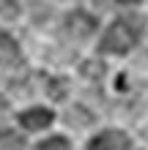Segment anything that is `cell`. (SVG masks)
I'll return each mask as SVG.
<instances>
[{
    "instance_id": "obj_1",
    "label": "cell",
    "mask_w": 148,
    "mask_h": 150,
    "mask_svg": "<svg viewBox=\"0 0 148 150\" xmlns=\"http://www.w3.org/2000/svg\"><path fill=\"white\" fill-rule=\"evenodd\" d=\"M140 36H143V22H137V19H115L107 28V33L102 36L99 49L124 55V52H129L137 41H140Z\"/></svg>"
},
{
    "instance_id": "obj_2",
    "label": "cell",
    "mask_w": 148,
    "mask_h": 150,
    "mask_svg": "<svg viewBox=\"0 0 148 150\" xmlns=\"http://www.w3.org/2000/svg\"><path fill=\"white\" fill-rule=\"evenodd\" d=\"M66 33L69 36H74L77 41H82V38H91L93 36V30H96V19H93L91 14H85V11H71V14H66Z\"/></svg>"
},
{
    "instance_id": "obj_3",
    "label": "cell",
    "mask_w": 148,
    "mask_h": 150,
    "mask_svg": "<svg viewBox=\"0 0 148 150\" xmlns=\"http://www.w3.org/2000/svg\"><path fill=\"white\" fill-rule=\"evenodd\" d=\"M88 150H129V137L121 131H102L91 139Z\"/></svg>"
},
{
    "instance_id": "obj_4",
    "label": "cell",
    "mask_w": 148,
    "mask_h": 150,
    "mask_svg": "<svg viewBox=\"0 0 148 150\" xmlns=\"http://www.w3.org/2000/svg\"><path fill=\"white\" fill-rule=\"evenodd\" d=\"M19 123L25 128H30V131H41V128H47L49 123H52V112L44 109V107H33V109H25L19 115Z\"/></svg>"
},
{
    "instance_id": "obj_5",
    "label": "cell",
    "mask_w": 148,
    "mask_h": 150,
    "mask_svg": "<svg viewBox=\"0 0 148 150\" xmlns=\"http://www.w3.org/2000/svg\"><path fill=\"white\" fill-rule=\"evenodd\" d=\"M16 60H19V47H16V41L8 36V33H0V66L16 63Z\"/></svg>"
},
{
    "instance_id": "obj_6",
    "label": "cell",
    "mask_w": 148,
    "mask_h": 150,
    "mask_svg": "<svg viewBox=\"0 0 148 150\" xmlns=\"http://www.w3.org/2000/svg\"><path fill=\"white\" fill-rule=\"evenodd\" d=\"M0 150H25V137L11 128H0Z\"/></svg>"
},
{
    "instance_id": "obj_7",
    "label": "cell",
    "mask_w": 148,
    "mask_h": 150,
    "mask_svg": "<svg viewBox=\"0 0 148 150\" xmlns=\"http://www.w3.org/2000/svg\"><path fill=\"white\" fill-rule=\"evenodd\" d=\"M39 150H71V147H69V142L63 137H49L47 142L39 145Z\"/></svg>"
},
{
    "instance_id": "obj_8",
    "label": "cell",
    "mask_w": 148,
    "mask_h": 150,
    "mask_svg": "<svg viewBox=\"0 0 148 150\" xmlns=\"http://www.w3.org/2000/svg\"><path fill=\"white\" fill-rule=\"evenodd\" d=\"M16 14H19V6H16V0H0V16H6V19H14Z\"/></svg>"
},
{
    "instance_id": "obj_9",
    "label": "cell",
    "mask_w": 148,
    "mask_h": 150,
    "mask_svg": "<svg viewBox=\"0 0 148 150\" xmlns=\"http://www.w3.org/2000/svg\"><path fill=\"white\" fill-rule=\"evenodd\" d=\"M49 96L52 98H63V82H52L49 85Z\"/></svg>"
},
{
    "instance_id": "obj_10",
    "label": "cell",
    "mask_w": 148,
    "mask_h": 150,
    "mask_svg": "<svg viewBox=\"0 0 148 150\" xmlns=\"http://www.w3.org/2000/svg\"><path fill=\"white\" fill-rule=\"evenodd\" d=\"M85 68H88V74H91V76H93V74H96V76H102V63H96V66H93V63H88Z\"/></svg>"
},
{
    "instance_id": "obj_11",
    "label": "cell",
    "mask_w": 148,
    "mask_h": 150,
    "mask_svg": "<svg viewBox=\"0 0 148 150\" xmlns=\"http://www.w3.org/2000/svg\"><path fill=\"white\" fill-rule=\"evenodd\" d=\"M118 3H124V6H134L137 0H118Z\"/></svg>"
}]
</instances>
